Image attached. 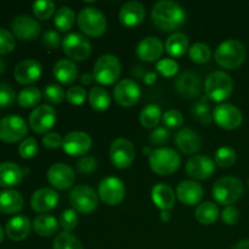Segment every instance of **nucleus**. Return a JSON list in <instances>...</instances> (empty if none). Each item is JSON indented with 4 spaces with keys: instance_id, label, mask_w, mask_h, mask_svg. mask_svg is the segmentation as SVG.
I'll list each match as a JSON object with an SVG mask.
<instances>
[{
    "instance_id": "obj_1",
    "label": "nucleus",
    "mask_w": 249,
    "mask_h": 249,
    "mask_svg": "<svg viewBox=\"0 0 249 249\" xmlns=\"http://www.w3.org/2000/svg\"><path fill=\"white\" fill-rule=\"evenodd\" d=\"M151 17L160 31L172 32L180 28L186 21V12L184 7L177 1L160 0L152 7Z\"/></svg>"
},
{
    "instance_id": "obj_2",
    "label": "nucleus",
    "mask_w": 249,
    "mask_h": 249,
    "mask_svg": "<svg viewBox=\"0 0 249 249\" xmlns=\"http://www.w3.org/2000/svg\"><path fill=\"white\" fill-rule=\"evenodd\" d=\"M219 66L228 70H236L246 60L245 45L236 39H228L219 44L214 53Z\"/></svg>"
},
{
    "instance_id": "obj_3",
    "label": "nucleus",
    "mask_w": 249,
    "mask_h": 249,
    "mask_svg": "<svg viewBox=\"0 0 249 249\" xmlns=\"http://www.w3.org/2000/svg\"><path fill=\"white\" fill-rule=\"evenodd\" d=\"M148 163L156 174L169 175L179 169L181 157L173 148L158 147L152 151L148 157Z\"/></svg>"
},
{
    "instance_id": "obj_4",
    "label": "nucleus",
    "mask_w": 249,
    "mask_h": 249,
    "mask_svg": "<svg viewBox=\"0 0 249 249\" xmlns=\"http://www.w3.org/2000/svg\"><path fill=\"white\" fill-rule=\"evenodd\" d=\"M233 90V82L228 73L214 71L204 82V92L209 100L221 102L228 99Z\"/></svg>"
},
{
    "instance_id": "obj_5",
    "label": "nucleus",
    "mask_w": 249,
    "mask_h": 249,
    "mask_svg": "<svg viewBox=\"0 0 249 249\" xmlns=\"http://www.w3.org/2000/svg\"><path fill=\"white\" fill-rule=\"evenodd\" d=\"M212 194L219 204L231 206L242 197L243 184L235 177H223L214 184Z\"/></svg>"
},
{
    "instance_id": "obj_6",
    "label": "nucleus",
    "mask_w": 249,
    "mask_h": 249,
    "mask_svg": "<svg viewBox=\"0 0 249 249\" xmlns=\"http://www.w3.org/2000/svg\"><path fill=\"white\" fill-rule=\"evenodd\" d=\"M78 26L89 36H100L107 28L106 16L96 7L87 6L80 10L78 15Z\"/></svg>"
},
{
    "instance_id": "obj_7",
    "label": "nucleus",
    "mask_w": 249,
    "mask_h": 249,
    "mask_svg": "<svg viewBox=\"0 0 249 249\" xmlns=\"http://www.w3.org/2000/svg\"><path fill=\"white\" fill-rule=\"evenodd\" d=\"M121 72L122 65L118 57L111 55V53H106L97 58V61L95 62L92 75L100 84L111 85L116 83V80L121 75Z\"/></svg>"
},
{
    "instance_id": "obj_8",
    "label": "nucleus",
    "mask_w": 249,
    "mask_h": 249,
    "mask_svg": "<svg viewBox=\"0 0 249 249\" xmlns=\"http://www.w3.org/2000/svg\"><path fill=\"white\" fill-rule=\"evenodd\" d=\"M70 203L79 213H92L99 206V195L88 185H78L71 191Z\"/></svg>"
},
{
    "instance_id": "obj_9",
    "label": "nucleus",
    "mask_w": 249,
    "mask_h": 249,
    "mask_svg": "<svg viewBox=\"0 0 249 249\" xmlns=\"http://www.w3.org/2000/svg\"><path fill=\"white\" fill-rule=\"evenodd\" d=\"M27 133L28 125L18 114H9L0 119V140L5 142H16L22 140Z\"/></svg>"
},
{
    "instance_id": "obj_10",
    "label": "nucleus",
    "mask_w": 249,
    "mask_h": 249,
    "mask_svg": "<svg viewBox=\"0 0 249 249\" xmlns=\"http://www.w3.org/2000/svg\"><path fill=\"white\" fill-rule=\"evenodd\" d=\"M63 53L74 61H84L91 53V43L80 33H70L62 39Z\"/></svg>"
},
{
    "instance_id": "obj_11",
    "label": "nucleus",
    "mask_w": 249,
    "mask_h": 249,
    "mask_svg": "<svg viewBox=\"0 0 249 249\" xmlns=\"http://www.w3.org/2000/svg\"><path fill=\"white\" fill-rule=\"evenodd\" d=\"M109 158L118 169H125L133 164L135 160V147L128 139H116L109 146Z\"/></svg>"
},
{
    "instance_id": "obj_12",
    "label": "nucleus",
    "mask_w": 249,
    "mask_h": 249,
    "mask_svg": "<svg viewBox=\"0 0 249 249\" xmlns=\"http://www.w3.org/2000/svg\"><path fill=\"white\" fill-rule=\"evenodd\" d=\"M97 195L102 202L108 206H117L125 196V186L123 181L116 177H107L99 184Z\"/></svg>"
},
{
    "instance_id": "obj_13",
    "label": "nucleus",
    "mask_w": 249,
    "mask_h": 249,
    "mask_svg": "<svg viewBox=\"0 0 249 249\" xmlns=\"http://www.w3.org/2000/svg\"><path fill=\"white\" fill-rule=\"evenodd\" d=\"M29 126L38 134H46L56 123V111L50 105H40L29 114Z\"/></svg>"
},
{
    "instance_id": "obj_14",
    "label": "nucleus",
    "mask_w": 249,
    "mask_h": 249,
    "mask_svg": "<svg viewBox=\"0 0 249 249\" xmlns=\"http://www.w3.org/2000/svg\"><path fill=\"white\" fill-rule=\"evenodd\" d=\"M213 119L220 128L232 130L238 128L243 121L240 108L231 104H220L214 108Z\"/></svg>"
},
{
    "instance_id": "obj_15",
    "label": "nucleus",
    "mask_w": 249,
    "mask_h": 249,
    "mask_svg": "<svg viewBox=\"0 0 249 249\" xmlns=\"http://www.w3.org/2000/svg\"><path fill=\"white\" fill-rule=\"evenodd\" d=\"M91 145L92 140L89 134L75 130L66 134L63 138L62 148L67 155L77 157V156H84L91 148Z\"/></svg>"
},
{
    "instance_id": "obj_16",
    "label": "nucleus",
    "mask_w": 249,
    "mask_h": 249,
    "mask_svg": "<svg viewBox=\"0 0 249 249\" xmlns=\"http://www.w3.org/2000/svg\"><path fill=\"white\" fill-rule=\"evenodd\" d=\"M113 96L117 104L122 107H131L139 101L141 90L138 83L133 79H123L114 87Z\"/></svg>"
},
{
    "instance_id": "obj_17",
    "label": "nucleus",
    "mask_w": 249,
    "mask_h": 249,
    "mask_svg": "<svg viewBox=\"0 0 249 249\" xmlns=\"http://www.w3.org/2000/svg\"><path fill=\"white\" fill-rule=\"evenodd\" d=\"M49 182L57 190H67L74 184L75 173L65 163H55L48 169Z\"/></svg>"
},
{
    "instance_id": "obj_18",
    "label": "nucleus",
    "mask_w": 249,
    "mask_h": 249,
    "mask_svg": "<svg viewBox=\"0 0 249 249\" xmlns=\"http://www.w3.org/2000/svg\"><path fill=\"white\" fill-rule=\"evenodd\" d=\"M11 29L21 40H33L40 33V24L28 15H18L12 19Z\"/></svg>"
},
{
    "instance_id": "obj_19",
    "label": "nucleus",
    "mask_w": 249,
    "mask_h": 249,
    "mask_svg": "<svg viewBox=\"0 0 249 249\" xmlns=\"http://www.w3.org/2000/svg\"><path fill=\"white\" fill-rule=\"evenodd\" d=\"M186 173L196 180H206L215 172V163L208 156H194L186 163Z\"/></svg>"
},
{
    "instance_id": "obj_20",
    "label": "nucleus",
    "mask_w": 249,
    "mask_h": 249,
    "mask_svg": "<svg viewBox=\"0 0 249 249\" xmlns=\"http://www.w3.org/2000/svg\"><path fill=\"white\" fill-rule=\"evenodd\" d=\"M175 88L181 96L195 99L202 91V80L195 72H184L175 79Z\"/></svg>"
},
{
    "instance_id": "obj_21",
    "label": "nucleus",
    "mask_w": 249,
    "mask_h": 249,
    "mask_svg": "<svg viewBox=\"0 0 249 249\" xmlns=\"http://www.w3.org/2000/svg\"><path fill=\"white\" fill-rule=\"evenodd\" d=\"M58 201H60V197L55 190L41 187L32 195L31 206L38 213H48L57 206Z\"/></svg>"
},
{
    "instance_id": "obj_22",
    "label": "nucleus",
    "mask_w": 249,
    "mask_h": 249,
    "mask_svg": "<svg viewBox=\"0 0 249 249\" xmlns=\"http://www.w3.org/2000/svg\"><path fill=\"white\" fill-rule=\"evenodd\" d=\"M175 195L181 203L186 206H195L202 201L204 196V190L197 181L184 180L177 186Z\"/></svg>"
},
{
    "instance_id": "obj_23",
    "label": "nucleus",
    "mask_w": 249,
    "mask_h": 249,
    "mask_svg": "<svg viewBox=\"0 0 249 249\" xmlns=\"http://www.w3.org/2000/svg\"><path fill=\"white\" fill-rule=\"evenodd\" d=\"M165 46L157 36H146L136 46V55L145 62H153L162 56Z\"/></svg>"
},
{
    "instance_id": "obj_24",
    "label": "nucleus",
    "mask_w": 249,
    "mask_h": 249,
    "mask_svg": "<svg viewBox=\"0 0 249 249\" xmlns=\"http://www.w3.org/2000/svg\"><path fill=\"white\" fill-rule=\"evenodd\" d=\"M41 71L43 68H41L40 62L33 60V58H27V60L17 63L14 71V75L17 82L21 84H31L40 78Z\"/></svg>"
},
{
    "instance_id": "obj_25",
    "label": "nucleus",
    "mask_w": 249,
    "mask_h": 249,
    "mask_svg": "<svg viewBox=\"0 0 249 249\" xmlns=\"http://www.w3.org/2000/svg\"><path fill=\"white\" fill-rule=\"evenodd\" d=\"M175 145L185 155H192L199 151L202 139L198 133L190 128H182L175 135Z\"/></svg>"
},
{
    "instance_id": "obj_26",
    "label": "nucleus",
    "mask_w": 249,
    "mask_h": 249,
    "mask_svg": "<svg viewBox=\"0 0 249 249\" xmlns=\"http://www.w3.org/2000/svg\"><path fill=\"white\" fill-rule=\"evenodd\" d=\"M145 15V6L140 1H128L121 7L119 21L126 27H135L143 21Z\"/></svg>"
},
{
    "instance_id": "obj_27",
    "label": "nucleus",
    "mask_w": 249,
    "mask_h": 249,
    "mask_svg": "<svg viewBox=\"0 0 249 249\" xmlns=\"http://www.w3.org/2000/svg\"><path fill=\"white\" fill-rule=\"evenodd\" d=\"M151 197H152L153 203L160 211H170L175 206V194L172 187L167 184L155 185L151 191Z\"/></svg>"
},
{
    "instance_id": "obj_28",
    "label": "nucleus",
    "mask_w": 249,
    "mask_h": 249,
    "mask_svg": "<svg viewBox=\"0 0 249 249\" xmlns=\"http://www.w3.org/2000/svg\"><path fill=\"white\" fill-rule=\"evenodd\" d=\"M32 223L26 215H15L5 226L6 235L14 241H22L31 232Z\"/></svg>"
},
{
    "instance_id": "obj_29",
    "label": "nucleus",
    "mask_w": 249,
    "mask_h": 249,
    "mask_svg": "<svg viewBox=\"0 0 249 249\" xmlns=\"http://www.w3.org/2000/svg\"><path fill=\"white\" fill-rule=\"evenodd\" d=\"M24 199L17 190L4 189L0 191V212L14 214L23 208Z\"/></svg>"
},
{
    "instance_id": "obj_30",
    "label": "nucleus",
    "mask_w": 249,
    "mask_h": 249,
    "mask_svg": "<svg viewBox=\"0 0 249 249\" xmlns=\"http://www.w3.org/2000/svg\"><path fill=\"white\" fill-rule=\"evenodd\" d=\"M23 179L21 167L14 162L0 163V186L12 187L18 185Z\"/></svg>"
},
{
    "instance_id": "obj_31",
    "label": "nucleus",
    "mask_w": 249,
    "mask_h": 249,
    "mask_svg": "<svg viewBox=\"0 0 249 249\" xmlns=\"http://www.w3.org/2000/svg\"><path fill=\"white\" fill-rule=\"evenodd\" d=\"M53 75L58 82L63 84L73 83L78 77V68L73 61L68 58H61L53 65Z\"/></svg>"
},
{
    "instance_id": "obj_32",
    "label": "nucleus",
    "mask_w": 249,
    "mask_h": 249,
    "mask_svg": "<svg viewBox=\"0 0 249 249\" xmlns=\"http://www.w3.org/2000/svg\"><path fill=\"white\" fill-rule=\"evenodd\" d=\"M33 230L41 237L53 236L58 230V223L55 216L50 214H40L33 220Z\"/></svg>"
},
{
    "instance_id": "obj_33",
    "label": "nucleus",
    "mask_w": 249,
    "mask_h": 249,
    "mask_svg": "<svg viewBox=\"0 0 249 249\" xmlns=\"http://www.w3.org/2000/svg\"><path fill=\"white\" fill-rule=\"evenodd\" d=\"M189 49V38L181 32L173 33L165 41V51L172 57H181Z\"/></svg>"
},
{
    "instance_id": "obj_34",
    "label": "nucleus",
    "mask_w": 249,
    "mask_h": 249,
    "mask_svg": "<svg viewBox=\"0 0 249 249\" xmlns=\"http://www.w3.org/2000/svg\"><path fill=\"white\" fill-rule=\"evenodd\" d=\"M218 206L213 202H203V203L198 204L195 212V216H196L197 221L203 225H212L215 223L219 218Z\"/></svg>"
},
{
    "instance_id": "obj_35",
    "label": "nucleus",
    "mask_w": 249,
    "mask_h": 249,
    "mask_svg": "<svg viewBox=\"0 0 249 249\" xmlns=\"http://www.w3.org/2000/svg\"><path fill=\"white\" fill-rule=\"evenodd\" d=\"M162 109L157 104H150L143 107L140 113V123L143 128L155 129L162 118Z\"/></svg>"
},
{
    "instance_id": "obj_36",
    "label": "nucleus",
    "mask_w": 249,
    "mask_h": 249,
    "mask_svg": "<svg viewBox=\"0 0 249 249\" xmlns=\"http://www.w3.org/2000/svg\"><path fill=\"white\" fill-rule=\"evenodd\" d=\"M53 23L60 32L70 31L75 23V12L73 11L72 7L61 6L56 11Z\"/></svg>"
},
{
    "instance_id": "obj_37",
    "label": "nucleus",
    "mask_w": 249,
    "mask_h": 249,
    "mask_svg": "<svg viewBox=\"0 0 249 249\" xmlns=\"http://www.w3.org/2000/svg\"><path fill=\"white\" fill-rule=\"evenodd\" d=\"M89 104L96 111H106L111 105V96L102 87L91 88L89 92Z\"/></svg>"
},
{
    "instance_id": "obj_38",
    "label": "nucleus",
    "mask_w": 249,
    "mask_h": 249,
    "mask_svg": "<svg viewBox=\"0 0 249 249\" xmlns=\"http://www.w3.org/2000/svg\"><path fill=\"white\" fill-rule=\"evenodd\" d=\"M41 100V92L36 87H27L19 91L17 96V101L21 107L24 108H31L36 107Z\"/></svg>"
},
{
    "instance_id": "obj_39",
    "label": "nucleus",
    "mask_w": 249,
    "mask_h": 249,
    "mask_svg": "<svg viewBox=\"0 0 249 249\" xmlns=\"http://www.w3.org/2000/svg\"><path fill=\"white\" fill-rule=\"evenodd\" d=\"M191 113L195 118L203 124H209L213 121V114L211 113L208 97H202L192 106Z\"/></svg>"
},
{
    "instance_id": "obj_40",
    "label": "nucleus",
    "mask_w": 249,
    "mask_h": 249,
    "mask_svg": "<svg viewBox=\"0 0 249 249\" xmlns=\"http://www.w3.org/2000/svg\"><path fill=\"white\" fill-rule=\"evenodd\" d=\"M53 249H83V245L74 235L68 231L60 232L53 243Z\"/></svg>"
},
{
    "instance_id": "obj_41",
    "label": "nucleus",
    "mask_w": 249,
    "mask_h": 249,
    "mask_svg": "<svg viewBox=\"0 0 249 249\" xmlns=\"http://www.w3.org/2000/svg\"><path fill=\"white\" fill-rule=\"evenodd\" d=\"M189 56L194 62L196 63H206L211 60L212 50L207 44L204 43H195L190 46Z\"/></svg>"
},
{
    "instance_id": "obj_42",
    "label": "nucleus",
    "mask_w": 249,
    "mask_h": 249,
    "mask_svg": "<svg viewBox=\"0 0 249 249\" xmlns=\"http://www.w3.org/2000/svg\"><path fill=\"white\" fill-rule=\"evenodd\" d=\"M214 160L218 165L223 168H229L233 165L236 162V151L230 146H223V147L218 148L215 152Z\"/></svg>"
},
{
    "instance_id": "obj_43",
    "label": "nucleus",
    "mask_w": 249,
    "mask_h": 249,
    "mask_svg": "<svg viewBox=\"0 0 249 249\" xmlns=\"http://www.w3.org/2000/svg\"><path fill=\"white\" fill-rule=\"evenodd\" d=\"M33 12L40 19L50 18L55 12V2L53 0H36L33 4Z\"/></svg>"
},
{
    "instance_id": "obj_44",
    "label": "nucleus",
    "mask_w": 249,
    "mask_h": 249,
    "mask_svg": "<svg viewBox=\"0 0 249 249\" xmlns=\"http://www.w3.org/2000/svg\"><path fill=\"white\" fill-rule=\"evenodd\" d=\"M163 124L168 129H178L184 124V116L178 109H168L162 116Z\"/></svg>"
},
{
    "instance_id": "obj_45",
    "label": "nucleus",
    "mask_w": 249,
    "mask_h": 249,
    "mask_svg": "<svg viewBox=\"0 0 249 249\" xmlns=\"http://www.w3.org/2000/svg\"><path fill=\"white\" fill-rule=\"evenodd\" d=\"M38 142L34 138H28L23 139L22 142L19 143L18 146V153L22 158H26V160H29V158H33L34 156L38 153Z\"/></svg>"
},
{
    "instance_id": "obj_46",
    "label": "nucleus",
    "mask_w": 249,
    "mask_h": 249,
    "mask_svg": "<svg viewBox=\"0 0 249 249\" xmlns=\"http://www.w3.org/2000/svg\"><path fill=\"white\" fill-rule=\"evenodd\" d=\"M16 92L10 84L0 82V108H7L16 100Z\"/></svg>"
},
{
    "instance_id": "obj_47",
    "label": "nucleus",
    "mask_w": 249,
    "mask_h": 249,
    "mask_svg": "<svg viewBox=\"0 0 249 249\" xmlns=\"http://www.w3.org/2000/svg\"><path fill=\"white\" fill-rule=\"evenodd\" d=\"M156 68L160 74L169 78L177 74L179 71V63L173 58H162L156 63Z\"/></svg>"
},
{
    "instance_id": "obj_48",
    "label": "nucleus",
    "mask_w": 249,
    "mask_h": 249,
    "mask_svg": "<svg viewBox=\"0 0 249 249\" xmlns=\"http://www.w3.org/2000/svg\"><path fill=\"white\" fill-rule=\"evenodd\" d=\"M44 97L46 101L51 102V104H61L66 97V94L60 85L49 84L44 90Z\"/></svg>"
},
{
    "instance_id": "obj_49",
    "label": "nucleus",
    "mask_w": 249,
    "mask_h": 249,
    "mask_svg": "<svg viewBox=\"0 0 249 249\" xmlns=\"http://www.w3.org/2000/svg\"><path fill=\"white\" fill-rule=\"evenodd\" d=\"M61 228L65 231L70 232L71 230L77 228L78 225V214L74 209H66L62 212L60 216V221H58Z\"/></svg>"
},
{
    "instance_id": "obj_50",
    "label": "nucleus",
    "mask_w": 249,
    "mask_h": 249,
    "mask_svg": "<svg viewBox=\"0 0 249 249\" xmlns=\"http://www.w3.org/2000/svg\"><path fill=\"white\" fill-rule=\"evenodd\" d=\"M15 45H16V40H15L14 34L0 27V53L4 55V53H11L15 49Z\"/></svg>"
},
{
    "instance_id": "obj_51",
    "label": "nucleus",
    "mask_w": 249,
    "mask_h": 249,
    "mask_svg": "<svg viewBox=\"0 0 249 249\" xmlns=\"http://www.w3.org/2000/svg\"><path fill=\"white\" fill-rule=\"evenodd\" d=\"M66 99L68 100V102L74 106H80L85 102L87 100V91H85L84 88H82L80 85H74V87H71L67 90V94H66Z\"/></svg>"
},
{
    "instance_id": "obj_52",
    "label": "nucleus",
    "mask_w": 249,
    "mask_h": 249,
    "mask_svg": "<svg viewBox=\"0 0 249 249\" xmlns=\"http://www.w3.org/2000/svg\"><path fill=\"white\" fill-rule=\"evenodd\" d=\"M170 131L165 126H157L150 135V142L155 146H163L169 141Z\"/></svg>"
},
{
    "instance_id": "obj_53",
    "label": "nucleus",
    "mask_w": 249,
    "mask_h": 249,
    "mask_svg": "<svg viewBox=\"0 0 249 249\" xmlns=\"http://www.w3.org/2000/svg\"><path fill=\"white\" fill-rule=\"evenodd\" d=\"M97 160L94 156H83L77 163L78 172L82 174H92L97 169Z\"/></svg>"
},
{
    "instance_id": "obj_54",
    "label": "nucleus",
    "mask_w": 249,
    "mask_h": 249,
    "mask_svg": "<svg viewBox=\"0 0 249 249\" xmlns=\"http://www.w3.org/2000/svg\"><path fill=\"white\" fill-rule=\"evenodd\" d=\"M221 219H223L224 223L229 226L236 225L240 220V212L236 207L233 206H226L224 208L223 213H221Z\"/></svg>"
},
{
    "instance_id": "obj_55",
    "label": "nucleus",
    "mask_w": 249,
    "mask_h": 249,
    "mask_svg": "<svg viewBox=\"0 0 249 249\" xmlns=\"http://www.w3.org/2000/svg\"><path fill=\"white\" fill-rule=\"evenodd\" d=\"M63 139L61 138V135L58 133H46L43 136V143L46 148H50V150H56L60 146H62Z\"/></svg>"
},
{
    "instance_id": "obj_56",
    "label": "nucleus",
    "mask_w": 249,
    "mask_h": 249,
    "mask_svg": "<svg viewBox=\"0 0 249 249\" xmlns=\"http://www.w3.org/2000/svg\"><path fill=\"white\" fill-rule=\"evenodd\" d=\"M43 43L46 48L56 49L61 44V36L56 31L49 29L43 34Z\"/></svg>"
},
{
    "instance_id": "obj_57",
    "label": "nucleus",
    "mask_w": 249,
    "mask_h": 249,
    "mask_svg": "<svg viewBox=\"0 0 249 249\" xmlns=\"http://www.w3.org/2000/svg\"><path fill=\"white\" fill-rule=\"evenodd\" d=\"M156 78H157V74L155 72H147L143 77V82L146 84H152V83L156 82Z\"/></svg>"
},
{
    "instance_id": "obj_58",
    "label": "nucleus",
    "mask_w": 249,
    "mask_h": 249,
    "mask_svg": "<svg viewBox=\"0 0 249 249\" xmlns=\"http://www.w3.org/2000/svg\"><path fill=\"white\" fill-rule=\"evenodd\" d=\"M92 80H95V78L94 75L90 74V73H85V74H83L82 78H80V82H82L83 84H87V85L91 84Z\"/></svg>"
},
{
    "instance_id": "obj_59",
    "label": "nucleus",
    "mask_w": 249,
    "mask_h": 249,
    "mask_svg": "<svg viewBox=\"0 0 249 249\" xmlns=\"http://www.w3.org/2000/svg\"><path fill=\"white\" fill-rule=\"evenodd\" d=\"M232 249H249V240L240 241L238 243H236Z\"/></svg>"
},
{
    "instance_id": "obj_60",
    "label": "nucleus",
    "mask_w": 249,
    "mask_h": 249,
    "mask_svg": "<svg viewBox=\"0 0 249 249\" xmlns=\"http://www.w3.org/2000/svg\"><path fill=\"white\" fill-rule=\"evenodd\" d=\"M160 219H162L164 223H167V221L170 220V213L169 211H163L162 214H160Z\"/></svg>"
},
{
    "instance_id": "obj_61",
    "label": "nucleus",
    "mask_w": 249,
    "mask_h": 249,
    "mask_svg": "<svg viewBox=\"0 0 249 249\" xmlns=\"http://www.w3.org/2000/svg\"><path fill=\"white\" fill-rule=\"evenodd\" d=\"M6 70V62L4 61V58L0 57V73H2Z\"/></svg>"
},
{
    "instance_id": "obj_62",
    "label": "nucleus",
    "mask_w": 249,
    "mask_h": 249,
    "mask_svg": "<svg viewBox=\"0 0 249 249\" xmlns=\"http://www.w3.org/2000/svg\"><path fill=\"white\" fill-rule=\"evenodd\" d=\"M152 151H153V150H151L150 147H145V148H143V150H142V152H143V153H146V155L150 156L151 153H152Z\"/></svg>"
},
{
    "instance_id": "obj_63",
    "label": "nucleus",
    "mask_w": 249,
    "mask_h": 249,
    "mask_svg": "<svg viewBox=\"0 0 249 249\" xmlns=\"http://www.w3.org/2000/svg\"><path fill=\"white\" fill-rule=\"evenodd\" d=\"M2 240H4V229L0 225V243H1Z\"/></svg>"
},
{
    "instance_id": "obj_64",
    "label": "nucleus",
    "mask_w": 249,
    "mask_h": 249,
    "mask_svg": "<svg viewBox=\"0 0 249 249\" xmlns=\"http://www.w3.org/2000/svg\"><path fill=\"white\" fill-rule=\"evenodd\" d=\"M248 185H249V181H248Z\"/></svg>"
}]
</instances>
